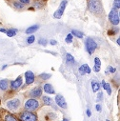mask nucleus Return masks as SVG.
<instances>
[{"label": "nucleus", "instance_id": "1", "mask_svg": "<svg viewBox=\"0 0 120 121\" xmlns=\"http://www.w3.org/2000/svg\"><path fill=\"white\" fill-rule=\"evenodd\" d=\"M88 7L90 11L95 14L99 13L101 11V4L99 2V0H89Z\"/></svg>", "mask_w": 120, "mask_h": 121}, {"label": "nucleus", "instance_id": "2", "mask_svg": "<svg viewBox=\"0 0 120 121\" xmlns=\"http://www.w3.org/2000/svg\"><path fill=\"white\" fill-rule=\"evenodd\" d=\"M38 107H39V102H38L36 99H33V98L27 100V102L25 103V106H24L25 110H27L28 112L34 111V110H36Z\"/></svg>", "mask_w": 120, "mask_h": 121}, {"label": "nucleus", "instance_id": "3", "mask_svg": "<svg viewBox=\"0 0 120 121\" xmlns=\"http://www.w3.org/2000/svg\"><path fill=\"white\" fill-rule=\"evenodd\" d=\"M21 121H37V116L32 112H23L20 114Z\"/></svg>", "mask_w": 120, "mask_h": 121}, {"label": "nucleus", "instance_id": "4", "mask_svg": "<svg viewBox=\"0 0 120 121\" xmlns=\"http://www.w3.org/2000/svg\"><path fill=\"white\" fill-rule=\"evenodd\" d=\"M96 48H97V44L93 38H90V37L87 38V40H86V50L89 52V54H92L95 51Z\"/></svg>", "mask_w": 120, "mask_h": 121}, {"label": "nucleus", "instance_id": "5", "mask_svg": "<svg viewBox=\"0 0 120 121\" xmlns=\"http://www.w3.org/2000/svg\"><path fill=\"white\" fill-rule=\"evenodd\" d=\"M109 19L113 25H118L119 24V14L118 12L115 9H112L109 14Z\"/></svg>", "mask_w": 120, "mask_h": 121}, {"label": "nucleus", "instance_id": "6", "mask_svg": "<svg viewBox=\"0 0 120 121\" xmlns=\"http://www.w3.org/2000/svg\"><path fill=\"white\" fill-rule=\"evenodd\" d=\"M66 6H67V1H66V0H64V1H62L61 4H60L59 9L53 13V17H54V18H57V19L61 18V17H62V14H63V13H64V11H65Z\"/></svg>", "mask_w": 120, "mask_h": 121}, {"label": "nucleus", "instance_id": "7", "mask_svg": "<svg viewBox=\"0 0 120 121\" xmlns=\"http://www.w3.org/2000/svg\"><path fill=\"white\" fill-rule=\"evenodd\" d=\"M55 102L56 104L59 106V107H61L63 109H67V103H66V100L65 98L61 95H57L55 96Z\"/></svg>", "mask_w": 120, "mask_h": 121}, {"label": "nucleus", "instance_id": "8", "mask_svg": "<svg viewBox=\"0 0 120 121\" xmlns=\"http://www.w3.org/2000/svg\"><path fill=\"white\" fill-rule=\"evenodd\" d=\"M20 105V101L18 99H13V100H10L7 102V107L10 109V110H17L18 107Z\"/></svg>", "mask_w": 120, "mask_h": 121}, {"label": "nucleus", "instance_id": "9", "mask_svg": "<svg viewBox=\"0 0 120 121\" xmlns=\"http://www.w3.org/2000/svg\"><path fill=\"white\" fill-rule=\"evenodd\" d=\"M25 80L27 84H32L34 81V74L33 72L31 71H28L25 73Z\"/></svg>", "mask_w": 120, "mask_h": 121}, {"label": "nucleus", "instance_id": "10", "mask_svg": "<svg viewBox=\"0 0 120 121\" xmlns=\"http://www.w3.org/2000/svg\"><path fill=\"white\" fill-rule=\"evenodd\" d=\"M22 77L21 76H18L14 81H13L12 83H11V87H12V89L13 90V91H15V90H17L19 87H21V85H22Z\"/></svg>", "mask_w": 120, "mask_h": 121}, {"label": "nucleus", "instance_id": "11", "mask_svg": "<svg viewBox=\"0 0 120 121\" xmlns=\"http://www.w3.org/2000/svg\"><path fill=\"white\" fill-rule=\"evenodd\" d=\"M44 91H45L47 94H50V95H54V93H55L53 87L51 84H49V83H47V84L44 85Z\"/></svg>", "mask_w": 120, "mask_h": 121}, {"label": "nucleus", "instance_id": "12", "mask_svg": "<svg viewBox=\"0 0 120 121\" xmlns=\"http://www.w3.org/2000/svg\"><path fill=\"white\" fill-rule=\"evenodd\" d=\"M41 95H42V90L40 88H35L31 93V95L33 97H39V96H41Z\"/></svg>", "mask_w": 120, "mask_h": 121}, {"label": "nucleus", "instance_id": "13", "mask_svg": "<svg viewBox=\"0 0 120 121\" xmlns=\"http://www.w3.org/2000/svg\"><path fill=\"white\" fill-rule=\"evenodd\" d=\"M38 28H39V26H38V25H34V26H32V27H30V28H28V29H27L26 34L31 35V34H33V33L36 32L37 30H38Z\"/></svg>", "mask_w": 120, "mask_h": 121}, {"label": "nucleus", "instance_id": "14", "mask_svg": "<svg viewBox=\"0 0 120 121\" xmlns=\"http://www.w3.org/2000/svg\"><path fill=\"white\" fill-rule=\"evenodd\" d=\"M92 88L94 93H97L100 90V84L97 81H92Z\"/></svg>", "mask_w": 120, "mask_h": 121}, {"label": "nucleus", "instance_id": "15", "mask_svg": "<svg viewBox=\"0 0 120 121\" xmlns=\"http://www.w3.org/2000/svg\"><path fill=\"white\" fill-rule=\"evenodd\" d=\"M8 86H9V84H8V81L6 79H3V80L0 81V89L2 91H7Z\"/></svg>", "mask_w": 120, "mask_h": 121}, {"label": "nucleus", "instance_id": "16", "mask_svg": "<svg viewBox=\"0 0 120 121\" xmlns=\"http://www.w3.org/2000/svg\"><path fill=\"white\" fill-rule=\"evenodd\" d=\"M72 35L73 36H76V37H78V38H82L83 36H84V34L82 33V32H79V31H76V30H73L72 31Z\"/></svg>", "mask_w": 120, "mask_h": 121}, {"label": "nucleus", "instance_id": "17", "mask_svg": "<svg viewBox=\"0 0 120 121\" xmlns=\"http://www.w3.org/2000/svg\"><path fill=\"white\" fill-rule=\"evenodd\" d=\"M16 33H17V30H16V29H10V30H8V31L6 32L7 35H8L9 37L14 36V35H16Z\"/></svg>", "mask_w": 120, "mask_h": 121}, {"label": "nucleus", "instance_id": "18", "mask_svg": "<svg viewBox=\"0 0 120 121\" xmlns=\"http://www.w3.org/2000/svg\"><path fill=\"white\" fill-rule=\"evenodd\" d=\"M102 85H103V88L107 91V93H108V95H110L111 94V87H110V84L109 83H106L105 81H102Z\"/></svg>", "mask_w": 120, "mask_h": 121}, {"label": "nucleus", "instance_id": "19", "mask_svg": "<svg viewBox=\"0 0 120 121\" xmlns=\"http://www.w3.org/2000/svg\"><path fill=\"white\" fill-rule=\"evenodd\" d=\"M66 59H67V62H68V63H71V64H73V63L75 62L73 56L72 54H70V53H67V54H66Z\"/></svg>", "mask_w": 120, "mask_h": 121}, {"label": "nucleus", "instance_id": "20", "mask_svg": "<svg viewBox=\"0 0 120 121\" xmlns=\"http://www.w3.org/2000/svg\"><path fill=\"white\" fill-rule=\"evenodd\" d=\"M43 102H44L45 105L49 106V105H51L52 100H51V98L49 97V96H44V97H43Z\"/></svg>", "mask_w": 120, "mask_h": 121}, {"label": "nucleus", "instance_id": "21", "mask_svg": "<svg viewBox=\"0 0 120 121\" xmlns=\"http://www.w3.org/2000/svg\"><path fill=\"white\" fill-rule=\"evenodd\" d=\"M5 121H17V119L13 116V115H12V114H6V116H5Z\"/></svg>", "mask_w": 120, "mask_h": 121}, {"label": "nucleus", "instance_id": "22", "mask_svg": "<svg viewBox=\"0 0 120 121\" xmlns=\"http://www.w3.org/2000/svg\"><path fill=\"white\" fill-rule=\"evenodd\" d=\"M82 67H83V71H84V73H91V69H90V67H89L87 64L82 65Z\"/></svg>", "mask_w": 120, "mask_h": 121}, {"label": "nucleus", "instance_id": "23", "mask_svg": "<svg viewBox=\"0 0 120 121\" xmlns=\"http://www.w3.org/2000/svg\"><path fill=\"white\" fill-rule=\"evenodd\" d=\"M120 8V0H114L113 2V9L118 10Z\"/></svg>", "mask_w": 120, "mask_h": 121}, {"label": "nucleus", "instance_id": "24", "mask_svg": "<svg viewBox=\"0 0 120 121\" xmlns=\"http://www.w3.org/2000/svg\"><path fill=\"white\" fill-rule=\"evenodd\" d=\"M34 40H35V37H34V35H31V36H29V37H28V39H27V43H28V44H32V43L34 42Z\"/></svg>", "mask_w": 120, "mask_h": 121}, {"label": "nucleus", "instance_id": "25", "mask_svg": "<svg viewBox=\"0 0 120 121\" xmlns=\"http://www.w3.org/2000/svg\"><path fill=\"white\" fill-rule=\"evenodd\" d=\"M73 36L72 35V34H69V35H67L65 41H66L67 43H72V41H73Z\"/></svg>", "mask_w": 120, "mask_h": 121}, {"label": "nucleus", "instance_id": "26", "mask_svg": "<svg viewBox=\"0 0 120 121\" xmlns=\"http://www.w3.org/2000/svg\"><path fill=\"white\" fill-rule=\"evenodd\" d=\"M47 43H48V41H47L46 39H44V38H41V39H39V41H38V44H39V45H42V46H46Z\"/></svg>", "mask_w": 120, "mask_h": 121}, {"label": "nucleus", "instance_id": "27", "mask_svg": "<svg viewBox=\"0 0 120 121\" xmlns=\"http://www.w3.org/2000/svg\"><path fill=\"white\" fill-rule=\"evenodd\" d=\"M118 33V29H111V31H109L108 34L109 35H115Z\"/></svg>", "mask_w": 120, "mask_h": 121}, {"label": "nucleus", "instance_id": "28", "mask_svg": "<svg viewBox=\"0 0 120 121\" xmlns=\"http://www.w3.org/2000/svg\"><path fill=\"white\" fill-rule=\"evenodd\" d=\"M14 7L17 8V9H22L23 8V4L22 3H18V2H14Z\"/></svg>", "mask_w": 120, "mask_h": 121}, {"label": "nucleus", "instance_id": "29", "mask_svg": "<svg viewBox=\"0 0 120 121\" xmlns=\"http://www.w3.org/2000/svg\"><path fill=\"white\" fill-rule=\"evenodd\" d=\"M40 76H41L42 79H49L51 77V74H49V73H47V74L46 73H42Z\"/></svg>", "mask_w": 120, "mask_h": 121}, {"label": "nucleus", "instance_id": "30", "mask_svg": "<svg viewBox=\"0 0 120 121\" xmlns=\"http://www.w3.org/2000/svg\"><path fill=\"white\" fill-rule=\"evenodd\" d=\"M94 63H95V65H98V66H101V62H100V59H99L98 57H96V58L94 59Z\"/></svg>", "mask_w": 120, "mask_h": 121}, {"label": "nucleus", "instance_id": "31", "mask_svg": "<svg viewBox=\"0 0 120 121\" xmlns=\"http://www.w3.org/2000/svg\"><path fill=\"white\" fill-rule=\"evenodd\" d=\"M94 71L96 72V73L100 72V66H98V65H94Z\"/></svg>", "mask_w": 120, "mask_h": 121}, {"label": "nucleus", "instance_id": "32", "mask_svg": "<svg viewBox=\"0 0 120 121\" xmlns=\"http://www.w3.org/2000/svg\"><path fill=\"white\" fill-rule=\"evenodd\" d=\"M109 71H110V72H111V73H114L116 70H115V69H114L113 67H111V66H110V67H109Z\"/></svg>", "mask_w": 120, "mask_h": 121}, {"label": "nucleus", "instance_id": "33", "mask_svg": "<svg viewBox=\"0 0 120 121\" xmlns=\"http://www.w3.org/2000/svg\"><path fill=\"white\" fill-rule=\"evenodd\" d=\"M19 1H20L22 4H29V3H30V0H19Z\"/></svg>", "mask_w": 120, "mask_h": 121}, {"label": "nucleus", "instance_id": "34", "mask_svg": "<svg viewBox=\"0 0 120 121\" xmlns=\"http://www.w3.org/2000/svg\"><path fill=\"white\" fill-rule=\"evenodd\" d=\"M96 111H97V112H101V106H100L99 104L96 105Z\"/></svg>", "mask_w": 120, "mask_h": 121}, {"label": "nucleus", "instance_id": "35", "mask_svg": "<svg viewBox=\"0 0 120 121\" xmlns=\"http://www.w3.org/2000/svg\"><path fill=\"white\" fill-rule=\"evenodd\" d=\"M50 43H51V45H56V44H57V42H56L55 40H51V42H50Z\"/></svg>", "mask_w": 120, "mask_h": 121}, {"label": "nucleus", "instance_id": "36", "mask_svg": "<svg viewBox=\"0 0 120 121\" xmlns=\"http://www.w3.org/2000/svg\"><path fill=\"white\" fill-rule=\"evenodd\" d=\"M87 115H88V116H91V115H92V113H91V111H90L89 109L87 110Z\"/></svg>", "mask_w": 120, "mask_h": 121}, {"label": "nucleus", "instance_id": "37", "mask_svg": "<svg viewBox=\"0 0 120 121\" xmlns=\"http://www.w3.org/2000/svg\"><path fill=\"white\" fill-rule=\"evenodd\" d=\"M0 32H2V33H5V34H6V32H7V31H6V30H5V29L1 28V29H0Z\"/></svg>", "mask_w": 120, "mask_h": 121}, {"label": "nucleus", "instance_id": "38", "mask_svg": "<svg viewBox=\"0 0 120 121\" xmlns=\"http://www.w3.org/2000/svg\"><path fill=\"white\" fill-rule=\"evenodd\" d=\"M101 98H102V93H100L98 95V99H101Z\"/></svg>", "mask_w": 120, "mask_h": 121}, {"label": "nucleus", "instance_id": "39", "mask_svg": "<svg viewBox=\"0 0 120 121\" xmlns=\"http://www.w3.org/2000/svg\"><path fill=\"white\" fill-rule=\"evenodd\" d=\"M116 42H117V44H118V45H119V44H120V39H119V38H118V39H117V41H116Z\"/></svg>", "mask_w": 120, "mask_h": 121}, {"label": "nucleus", "instance_id": "40", "mask_svg": "<svg viewBox=\"0 0 120 121\" xmlns=\"http://www.w3.org/2000/svg\"><path fill=\"white\" fill-rule=\"evenodd\" d=\"M6 68H7V65H4V66H3V68H2V69H3V70H4V69H6Z\"/></svg>", "mask_w": 120, "mask_h": 121}, {"label": "nucleus", "instance_id": "41", "mask_svg": "<svg viewBox=\"0 0 120 121\" xmlns=\"http://www.w3.org/2000/svg\"><path fill=\"white\" fill-rule=\"evenodd\" d=\"M63 121H69V120H68L67 118H64V119H63Z\"/></svg>", "mask_w": 120, "mask_h": 121}]
</instances>
